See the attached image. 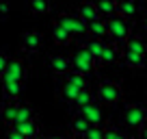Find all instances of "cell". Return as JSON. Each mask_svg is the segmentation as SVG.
Instances as JSON below:
<instances>
[{
    "label": "cell",
    "instance_id": "obj_7",
    "mask_svg": "<svg viewBox=\"0 0 147 139\" xmlns=\"http://www.w3.org/2000/svg\"><path fill=\"white\" fill-rule=\"evenodd\" d=\"M43 44V35L39 31H26L20 39V48L24 52H37Z\"/></svg>",
    "mask_w": 147,
    "mask_h": 139
},
{
    "label": "cell",
    "instance_id": "obj_1",
    "mask_svg": "<svg viewBox=\"0 0 147 139\" xmlns=\"http://www.w3.org/2000/svg\"><path fill=\"white\" fill-rule=\"evenodd\" d=\"M106 33H108V37L113 39L115 44H125L132 35V28H130V22L121 15H113V18L106 20Z\"/></svg>",
    "mask_w": 147,
    "mask_h": 139
},
{
    "label": "cell",
    "instance_id": "obj_35",
    "mask_svg": "<svg viewBox=\"0 0 147 139\" xmlns=\"http://www.w3.org/2000/svg\"><path fill=\"white\" fill-rule=\"evenodd\" d=\"M32 139H50V137H43V135H37V137H32Z\"/></svg>",
    "mask_w": 147,
    "mask_h": 139
},
{
    "label": "cell",
    "instance_id": "obj_3",
    "mask_svg": "<svg viewBox=\"0 0 147 139\" xmlns=\"http://www.w3.org/2000/svg\"><path fill=\"white\" fill-rule=\"evenodd\" d=\"M56 22L63 24L69 33H71V37H78V39H84L89 35L87 33V22L80 18L78 13H69V11H63V13L56 15Z\"/></svg>",
    "mask_w": 147,
    "mask_h": 139
},
{
    "label": "cell",
    "instance_id": "obj_12",
    "mask_svg": "<svg viewBox=\"0 0 147 139\" xmlns=\"http://www.w3.org/2000/svg\"><path fill=\"white\" fill-rule=\"evenodd\" d=\"M52 39H54L56 46H69L74 37H71V33H69L63 24H59L54 20V22H52Z\"/></svg>",
    "mask_w": 147,
    "mask_h": 139
},
{
    "label": "cell",
    "instance_id": "obj_2",
    "mask_svg": "<svg viewBox=\"0 0 147 139\" xmlns=\"http://www.w3.org/2000/svg\"><path fill=\"white\" fill-rule=\"evenodd\" d=\"M71 59V70L74 72H78V74H93L97 70V61L93 59V55L87 50V48L80 44L78 46V50L74 52V57H69Z\"/></svg>",
    "mask_w": 147,
    "mask_h": 139
},
{
    "label": "cell",
    "instance_id": "obj_29",
    "mask_svg": "<svg viewBox=\"0 0 147 139\" xmlns=\"http://www.w3.org/2000/svg\"><path fill=\"white\" fill-rule=\"evenodd\" d=\"M104 139H128L123 133H121L119 128H115V126H108V128H104Z\"/></svg>",
    "mask_w": 147,
    "mask_h": 139
},
{
    "label": "cell",
    "instance_id": "obj_26",
    "mask_svg": "<svg viewBox=\"0 0 147 139\" xmlns=\"http://www.w3.org/2000/svg\"><path fill=\"white\" fill-rule=\"evenodd\" d=\"M93 100H95V96H93V93L89 91V89H82V91H80L78 96H76V100H74L71 104H74V109H76V111H80V109H82V107H87V104H91Z\"/></svg>",
    "mask_w": 147,
    "mask_h": 139
},
{
    "label": "cell",
    "instance_id": "obj_38",
    "mask_svg": "<svg viewBox=\"0 0 147 139\" xmlns=\"http://www.w3.org/2000/svg\"><path fill=\"white\" fill-rule=\"evenodd\" d=\"M145 100H147V87H145Z\"/></svg>",
    "mask_w": 147,
    "mask_h": 139
},
{
    "label": "cell",
    "instance_id": "obj_31",
    "mask_svg": "<svg viewBox=\"0 0 147 139\" xmlns=\"http://www.w3.org/2000/svg\"><path fill=\"white\" fill-rule=\"evenodd\" d=\"M9 9H11L9 2H7V0H0V20H5L7 15H9Z\"/></svg>",
    "mask_w": 147,
    "mask_h": 139
},
{
    "label": "cell",
    "instance_id": "obj_13",
    "mask_svg": "<svg viewBox=\"0 0 147 139\" xmlns=\"http://www.w3.org/2000/svg\"><path fill=\"white\" fill-rule=\"evenodd\" d=\"M76 13L84 20V22H93V20H100V13H97V7L93 0H82L76 9Z\"/></svg>",
    "mask_w": 147,
    "mask_h": 139
},
{
    "label": "cell",
    "instance_id": "obj_15",
    "mask_svg": "<svg viewBox=\"0 0 147 139\" xmlns=\"http://www.w3.org/2000/svg\"><path fill=\"white\" fill-rule=\"evenodd\" d=\"M18 100H7L2 107H0V117H2V122H5L7 126H11L15 122V115H18Z\"/></svg>",
    "mask_w": 147,
    "mask_h": 139
},
{
    "label": "cell",
    "instance_id": "obj_19",
    "mask_svg": "<svg viewBox=\"0 0 147 139\" xmlns=\"http://www.w3.org/2000/svg\"><path fill=\"white\" fill-rule=\"evenodd\" d=\"M123 50H130V52H136V55L147 57V44L143 42L141 37H136V35H130V39L123 44Z\"/></svg>",
    "mask_w": 147,
    "mask_h": 139
},
{
    "label": "cell",
    "instance_id": "obj_22",
    "mask_svg": "<svg viewBox=\"0 0 147 139\" xmlns=\"http://www.w3.org/2000/svg\"><path fill=\"white\" fill-rule=\"evenodd\" d=\"M0 91L7 100H18L22 96V83H0Z\"/></svg>",
    "mask_w": 147,
    "mask_h": 139
},
{
    "label": "cell",
    "instance_id": "obj_10",
    "mask_svg": "<svg viewBox=\"0 0 147 139\" xmlns=\"http://www.w3.org/2000/svg\"><path fill=\"white\" fill-rule=\"evenodd\" d=\"M48 65H50V70L56 76H65L67 72H71V59L65 55H50Z\"/></svg>",
    "mask_w": 147,
    "mask_h": 139
},
{
    "label": "cell",
    "instance_id": "obj_27",
    "mask_svg": "<svg viewBox=\"0 0 147 139\" xmlns=\"http://www.w3.org/2000/svg\"><path fill=\"white\" fill-rule=\"evenodd\" d=\"M63 78L69 80L71 85H76L78 89H87V76H84V74H78V72H74V70H71V72H67Z\"/></svg>",
    "mask_w": 147,
    "mask_h": 139
},
{
    "label": "cell",
    "instance_id": "obj_24",
    "mask_svg": "<svg viewBox=\"0 0 147 139\" xmlns=\"http://www.w3.org/2000/svg\"><path fill=\"white\" fill-rule=\"evenodd\" d=\"M28 9L35 15H46V13L52 11V0H30V2H28Z\"/></svg>",
    "mask_w": 147,
    "mask_h": 139
},
{
    "label": "cell",
    "instance_id": "obj_18",
    "mask_svg": "<svg viewBox=\"0 0 147 139\" xmlns=\"http://www.w3.org/2000/svg\"><path fill=\"white\" fill-rule=\"evenodd\" d=\"M97 7V13H100L102 20H108L113 18V15H117V5L113 2V0H93Z\"/></svg>",
    "mask_w": 147,
    "mask_h": 139
},
{
    "label": "cell",
    "instance_id": "obj_40",
    "mask_svg": "<svg viewBox=\"0 0 147 139\" xmlns=\"http://www.w3.org/2000/svg\"><path fill=\"white\" fill-rule=\"evenodd\" d=\"M7 2H11V0H7Z\"/></svg>",
    "mask_w": 147,
    "mask_h": 139
},
{
    "label": "cell",
    "instance_id": "obj_33",
    "mask_svg": "<svg viewBox=\"0 0 147 139\" xmlns=\"http://www.w3.org/2000/svg\"><path fill=\"white\" fill-rule=\"evenodd\" d=\"M138 139H147V124L138 128Z\"/></svg>",
    "mask_w": 147,
    "mask_h": 139
},
{
    "label": "cell",
    "instance_id": "obj_9",
    "mask_svg": "<svg viewBox=\"0 0 147 139\" xmlns=\"http://www.w3.org/2000/svg\"><path fill=\"white\" fill-rule=\"evenodd\" d=\"M123 55V48L115 42H104V50H102V59L100 65H110V63H117Z\"/></svg>",
    "mask_w": 147,
    "mask_h": 139
},
{
    "label": "cell",
    "instance_id": "obj_32",
    "mask_svg": "<svg viewBox=\"0 0 147 139\" xmlns=\"http://www.w3.org/2000/svg\"><path fill=\"white\" fill-rule=\"evenodd\" d=\"M7 63H9V57H7L5 52H0V76L5 74V70H7Z\"/></svg>",
    "mask_w": 147,
    "mask_h": 139
},
{
    "label": "cell",
    "instance_id": "obj_39",
    "mask_svg": "<svg viewBox=\"0 0 147 139\" xmlns=\"http://www.w3.org/2000/svg\"><path fill=\"white\" fill-rule=\"evenodd\" d=\"M63 139H71V137H63Z\"/></svg>",
    "mask_w": 147,
    "mask_h": 139
},
{
    "label": "cell",
    "instance_id": "obj_41",
    "mask_svg": "<svg viewBox=\"0 0 147 139\" xmlns=\"http://www.w3.org/2000/svg\"><path fill=\"white\" fill-rule=\"evenodd\" d=\"M0 93H2V91H0Z\"/></svg>",
    "mask_w": 147,
    "mask_h": 139
},
{
    "label": "cell",
    "instance_id": "obj_4",
    "mask_svg": "<svg viewBox=\"0 0 147 139\" xmlns=\"http://www.w3.org/2000/svg\"><path fill=\"white\" fill-rule=\"evenodd\" d=\"M121 93H123V89H121V85L117 80H102L97 85L95 100L100 104H115V102L121 100Z\"/></svg>",
    "mask_w": 147,
    "mask_h": 139
},
{
    "label": "cell",
    "instance_id": "obj_28",
    "mask_svg": "<svg viewBox=\"0 0 147 139\" xmlns=\"http://www.w3.org/2000/svg\"><path fill=\"white\" fill-rule=\"evenodd\" d=\"M82 139H104V126H91Z\"/></svg>",
    "mask_w": 147,
    "mask_h": 139
},
{
    "label": "cell",
    "instance_id": "obj_17",
    "mask_svg": "<svg viewBox=\"0 0 147 139\" xmlns=\"http://www.w3.org/2000/svg\"><path fill=\"white\" fill-rule=\"evenodd\" d=\"M87 33L89 37L93 39H104L108 33H106V20H93V22H87Z\"/></svg>",
    "mask_w": 147,
    "mask_h": 139
},
{
    "label": "cell",
    "instance_id": "obj_23",
    "mask_svg": "<svg viewBox=\"0 0 147 139\" xmlns=\"http://www.w3.org/2000/svg\"><path fill=\"white\" fill-rule=\"evenodd\" d=\"M35 120V111H32V107H28V104H20L18 107V115H15V122L11 126H20V124H26V122Z\"/></svg>",
    "mask_w": 147,
    "mask_h": 139
},
{
    "label": "cell",
    "instance_id": "obj_14",
    "mask_svg": "<svg viewBox=\"0 0 147 139\" xmlns=\"http://www.w3.org/2000/svg\"><path fill=\"white\" fill-rule=\"evenodd\" d=\"M117 15H121V18H125L128 22H132L138 15V5L134 0H121L119 5H117Z\"/></svg>",
    "mask_w": 147,
    "mask_h": 139
},
{
    "label": "cell",
    "instance_id": "obj_8",
    "mask_svg": "<svg viewBox=\"0 0 147 139\" xmlns=\"http://www.w3.org/2000/svg\"><path fill=\"white\" fill-rule=\"evenodd\" d=\"M78 113H82V115L89 120V124H91V126H102V124H104V111H102V104L97 100H93L91 104L82 107Z\"/></svg>",
    "mask_w": 147,
    "mask_h": 139
},
{
    "label": "cell",
    "instance_id": "obj_6",
    "mask_svg": "<svg viewBox=\"0 0 147 139\" xmlns=\"http://www.w3.org/2000/svg\"><path fill=\"white\" fill-rule=\"evenodd\" d=\"M123 124L132 130H138L141 126L147 124V111L141 107V104H130L123 111Z\"/></svg>",
    "mask_w": 147,
    "mask_h": 139
},
{
    "label": "cell",
    "instance_id": "obj_16",
    "mask_svg": "<svg viewBox=\"0 0 147 139\" xmlns=\"http://www.w3.org/2000/svg\"><path fill=\"white\" fill-rule=\"evenodd\" d=\"M80 91H82V89H78L76 85H71L69 80L63 78V83H61V87H59V98H61L63 102H69V104H71Z\"/></svg>",
    "mask_w": 147,
    "mask_h": 139
},
{
    "label": "cell",
    "instance_id": "obj_5",
    "mask_svg": "<svg viewBox=\"0 0 147 139\" xmlns=\"http://www.w3.org/2000/svg\"><path fill=\"white\" fill-rule=\"evenodd\" d=\"M26 78V63L22 59H9L5 74L0 76V83H24Z\"/></svg>",
    "mask_w": 147,
    "mask_h": 139
},
{
    "label": "cell",
    "instance_id": "obj_30",
    "mask_svg": "<svg viewBox=\"0 0 147 139\" xmlns=\"http://www.w3.org/2000/svg\"><path fill=\"white\" fill-rule=\"evenodd\" d=\"M7 139H26L22 133H20L18 128H13V126H9V130H7Z\"/></svg>",
    "mask_w": 147,
    "mask_h": 139
},
{
    "label": "cell",
    "instance_id": "obj_21",
    "mask_svg": "<svg viewBox=\"0 0 147 139\" xmlns=\"http://www.w3.org/2000/svg\"><path fill=\"white\" fill-rule=\"evenodd\" d=\"M121 59H123V63L128 65V67H134V70H141V67H145V57H143V55H136V52L123 50Z\"/></svg>",
    "mask_w": 147,
    "mask_h": 139
},
{
    "label": "cell",
    "instance_id": "obj_11",
    "mask_svg": "<svg viewBox=\"0 0 147 139\" xmlns=\"http://www.w3.org/2000/svg\"><path fill=\"white\" fill-rule=\"evenodd\" d=\"M91 128V124H89V120L82 115V113H74V117H71V122H69V130H71V135L74 137H80L82 139L84 135H87V130Z\"/></svg>",
    "mask_w": 147,
    "mask_h": 139
},
{
    "label": "cell",
    "instance_id": "obj_20",
    "mask_svg": "<svg viewBox=\"0 0 147 139\" xmlns=\"http://www.w3.org/2000/svg\"><path fill=\"white\" fill-rule=\"evenodd\" d=\"M82 46L87 48L89 52H91V55H93V59H95V61H97V65H100L102 50H104V39H93V37H87Z\"/></svg>",
    "mask_w": 147,
    "mask_h": 139
},
{
    "label": "cell",
    "instance_id": "obj_36",
    "mask_svg": "<svg viewBox=\"0 0 147 139\" xmlns=\"http://www.w3.org/2000/svg\"><path fill=\"white\" fill-rule=\"evenodd\" d=\"M50 139H63V137H61V135H54V137H50Z\"/></svg>",
    "mask_w": 147,
    "mask_h": 139
},
{
    "label": "cell",
    "instance_id": "obj_37",
    "mask_svg": "<svg viewBox=\"0 0 147 139\" xmlns=\"http://www.w3.org/2000/svg\"><path fill=\"white\" fill-rule=\"evenodd\" d=\"M113 2H115V5H119V2H121V0H113Z\"/></svg>",
    "mask_w": 147,
    "mask_h": 139
},
{
    "label": "cell",
    "instance_id": "obj_25",
    "mask_svg": "<svg viewBox=\"0 0 147 139\" xmlns=\"http://www.w3.org/2000/svg\"><path fill=\"white\" fill-rule=\"evenodd\" d=\"M13 128H18L26 139H32V137H37V135H41V133H39V124H37L35 120L26 122V124H20V126H13Z\"/></svg>",
    "mask_w": 147,
    "mask_h": 139
},
{
    "label": "cell",
    "instance_id": "obj_34",
    "mask_svg": "<svg viewBox=\"0 0 147 139\" xmlns=\"http://www.w3.org/2000/svg\"><path fill=\"white\" fill-rule=\"evenodd\" d=\"M143 28H145V31H147V13L143 15Z\"/></svg>",
    "mask_w": 147,
    "mask_h": 139
}]
</instances>
